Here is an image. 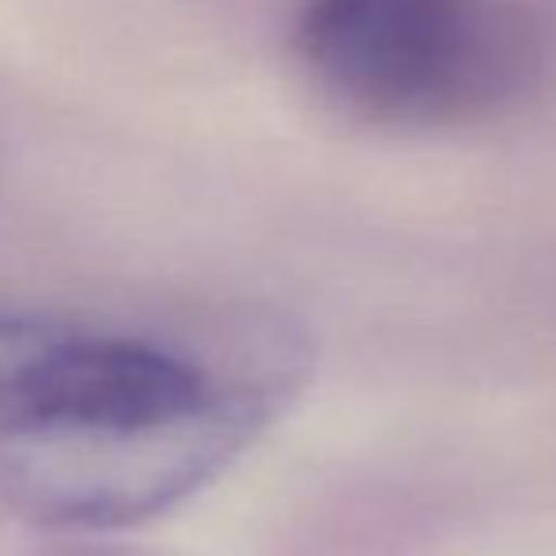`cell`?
<instances>
[{
  "label": "cell",
  "instance_id": "obj_3",
  "mask_svg": "<svg viewBox=\"0 0 556 556\" xmlns=\"http://www.w3.org/2000/svg\"><path fill=\"white\" fill-rule=\"evenodd\" d=\"M80 326L0 315V443L38 435L58 420Z\"/></svg>",
  "mask_w": 556,
  "mask_h": 556
},
{
  "label": "cell",
  "instance_id": "obj_4",
  "mask_svg": "<svg viewBox=\"0 0 556 556\" xmlns=\"http://www.w3.org/2000/svg\"><path fill=\"white\" fill-rule=\"evenodd\" d=\"M42 556H152L144 549H129V545H61Z\"/></svg>",
  "mask_w": 556,
  "mask_h": 556
},
{
  "label": "cell",
  "instance_id": "obj_2",
  "mask_svg": "<svg viewBox=\"0 0 556 556\" xmlns=\"http://www.w3.org/2000/svg\"><path fill=\"white\" fill-rule=\"evenodd\" d=\"M300 379H257L208 409L132 432H42L0 443V504L50 530H122L170 511L224 473Z\"/></svg>",
  "mask_w": 556,
  "mask_h": 556
},
{
  "label": "cell",
  "instance_id": "obj_1",
  "mask_svg": "<svg viewBox=\"0 0 556 556\" xmlns=\"http://www.w3.org/2000/svg\"><path fill=\"white\" fill-rule=\"evenodd\" d=\"M295 50L326 99L394 129L504 111L542 73V42L504 0H303Z\"/></svg>",
  "mask_w": 556,
  "mask_h": 556
}]
</instances>
